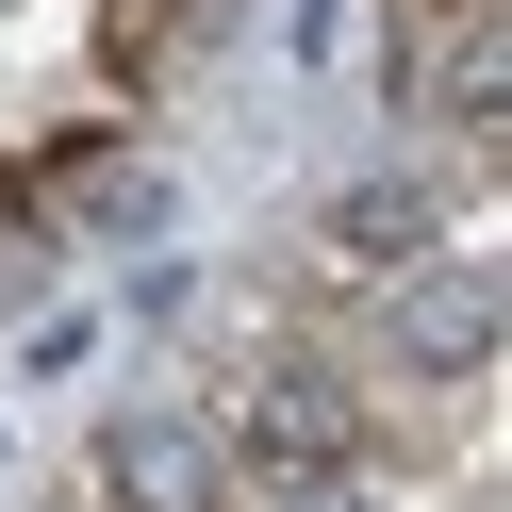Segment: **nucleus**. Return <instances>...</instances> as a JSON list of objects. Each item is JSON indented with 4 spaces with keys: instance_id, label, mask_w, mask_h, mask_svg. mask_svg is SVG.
Wrapping results in <instances>:
<instances>
[{
    "instance_id": "4",
    "label": "nucleus",
    "mask_w": 512,
    "mask_h": 512,
    "mask_svg": "<svg viewBox=\"0 0 512 512\" xmlns=\"http://www.w3.org/2000/svg\"><path fill=\"white\" fill-rule=\"evenodd\" d=\"M34 298H67V232H50V199L0 182V314H34Z\"/></svg>"
},
{
    "instance_id": "7",
    "label": "nucleus",
    "mask_w": 512,
    "mask_h": 512,
    "mask_svg": "<svg viewBox=\"0 0 512 512\" xmlns=\"http://www.w3.org/2000/svg\"><path fill=\"white\" fill-rule=\"evenodd\" d=\"M0 463H17V430H0Z\"/></svg>"
},
{
    "instance_id": "2",
    "label": "nucleus",
    "mask_w": 512,
    "mask_h": 512,
    "mask_svg": "<svg viewBox=\"0 0 512 512\" xmlns=\"http://www.w3.org/2000/svg\"><path fill=\"white\" fill-rule=\"evenodd\" d=\"M83 496L100 512H232V446H215L199 397H116L100 430H83Z\"/></svg>"
},
{
    "instance_id": "5",
    "label": "nucleus",
    "mask_w": 512,
    "mask_h": 512,
    "mask_svg": "<svg viewBox=\"0 0 512 512\" xmlns=\"http://www.w3.org/2000/svg\"><path fill=\"white\" fill-rule=\"evenodd\" d=\"M100 347H116V314H100V298H34V314H17V380H83Z\"/></svg>"
},
{
    "instance_id": "1",
    "label": "nucleus",
    "mask_w": 512,
    "mask_h": 512,
    "mask_svg": "<svg viewBox=\"0 0 512 512\" xmlns=\"http://www.w3.org/2000/svg\"><path fill=\"white\" fill-rule=\"evenodd\" d=\"M430 248H463V166H430V149H380V166H347L331 199L298 215V265L331 281V298L430 265Z\"/></svg>"
},
{
    "instance_id": "3",
    "label": "nucleus",
    "mask_w": 512,
    "mask_h": 512,
    "mask_svg": "<svg viewBox=\"0 0 512 512\" xmlns=\"http://www.w3.org/2000/svg\"><path fill=\"white\" fill-rule=\"evenodd\" d=\"M50 232H67V265L100 248V265H149V248L182 232V182L149 166V149H67L50 166Z\"/></svg>"
},
{
    "instance_id": "6",
    "label": "nucleus",
    "mask_w": 512,
    "mask_h": 512,
    "mask_svg": "<svg viewBox=\"0 0 512 512\" xmlns=\"http://www.w3.org/2000/svg\"><path fill=\"white\" fill-rule=\"evenodd\" d=\"M232 512H397V496H380V463H314V479H248Z\"/></svg>"
}]
</instances>
